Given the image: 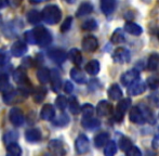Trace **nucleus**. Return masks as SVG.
<instances>
[{"instance_id": "4be33fe9", "label": "nucleus", "mask_w": 159, "mask_h": 156, "mask_svg": "<svg viewBox=\"0 0 159 156\" xmlns=\"http://www.w3.org/2000/svg\"><path fill=\"white\" fill-rule=\"evenodd\" d=\"M47 95V89L44 87H36L33 90V99L36 103H41Z\"/></svg>"}, {"instance_id": "8fccbe9b", "label": "nucleus", "mask_w": 159, "mask_h": 156, "mask_svg": "<svg viewBox=\"0 0 159 156\" xmlns=\"http://www.w3.org/2000/svg\"><path fill=\"white\" fill-rule=\"evenodd\" d=\"M8 62H9L8 53H6L4 51L0 50V66H1V65H6Z\"/></svg>"}, {"instance_id": "c9c22d12", "label": "nucleus", "mask_w": 159, "mask_h": 156, "mask_svg": "<svg viewBox=\"0 0 159 156\" xmlns=\"http://www.w3.org/2000/svg\"><path fill=\"white\" fill-rule=\"evenodd\" d=\"M82 118H92L94 114V108L90 103H86L81 108Z\"/></svg>"}, {"instance_id": "b1692460", "label": "nucleus", "mask_w": 159, "mask_h": 156, "mask_svg": "<svg viewBox=\"0 0 159 156\" xmlns=\"http://www.w3.org/2000/svg\"><path fill=\"white\" fill-rule=\"evenodd\" d=\"M70 77L74 81H76L77 84H84L87 81V78H86V75L82 71H80L79 68L77 67H74L71 68L70 71Z\"/></svg>"}, {"instance_id": "f704fd0d", "label": "nucleus", "mask_w": 159, "mask_h": 156, "mask_svg": "<svg viewBox=\"0 0 159 156\" xmlns=\"http://www.w3.org/2000/svg\"><path fill=\"white\" fill-rule=\"evenodd\" d=\"M27 20L30 24H38L42 20L41 13H39L37 10H32L27 13Z\"/></svg>"}, {"instance_id": "a878e982", "label": "nucleus", "mask_w": 159, "mask_h": 156, "mask_svg": "<svg viewBox=\"0 0 159 156\" xmlns=\"http://www.w3.org/2000/svg\"><path fill=\"white\" fill-rule=\"evenodd\" d=\"M125 30L129 34L134 35V36H140L143 32L142 27L136 23H133V22H127L126 25H125Z\"/></svg>"}, {"instance_id": "79ce46f5", "label": "nucleus", "mask_w": 159, "mask_h": 156, "mask_svg": "<svg viewBox=\"0 0 159 156\" xmlns=\"http://www.w3.org/2000/svg\"><path fill=\"white\" fill-rule=\"evenodd\" d=\"M132 142L130 141V139L129 138H127V137H122L121 139H120V141H119V148L121 149L124 152H128V151L130 150V149L132 148Z\"/></svg>"}, {"instance_id": "a211bd4d", "label": "nucleus", "mask_w": 159, "mask_h": 156, "mask_svg": "<svg viewBox=\"0 0 159 156\" xmlns=\"http://www.w3.org/2000/svg\"><path fill=\"white\" fill-rule=\"evenodd\" d=\"M50 81H51V86H52V90L54 92H59L62 87V79H61V75H60V73L57 70L51 71Z\"/></svg>"}, {"instance_id": "9b49d317", "label": "nucleus", "mask_w": 159, "mask_h": 156, "mask_svg": "<svg viewBox=\"0 0 159 156\" xmlns=\"http://www.w3.org/2000/svg\"><path fill=\"white\" fill-rule=\"evenodd\" d=\"M113 59H114V61L117 62V63H119V64L127 63V62L130 60L129 50L126 48H117L115 51H114Z\"/></svg>"}, {"instance_id": "aec40b11", "label": "nucleus", "mask_w": 159, "mask_h": 156, "mask_svg": "<svg viewBox=\"0 0 159 156\" xmlns=\"http://www.w3.org/2000/svg\"><path fill=\"white\" fill-rule=\"evenodd\" d=\"M17 97H19V93L17 91L13 90V89H8L7 91L3 92V95H2V100L6 104L10 105V104H13L17 101Z\"/></svg>"}, {"instance_id": "ea45409f", "label": "nucleus", "mask_w": 159, "mask_h": 156, "mask_svg": "<svg viewBox=\"0 0 159 156\" xmlns=\"http://www.w3.org/2000/svg\"><path fill=\"white\" fill-rule=\"evenodd\" d=\"M98 28V23L95 22V20L90 19L87 20L86 22H84L82 24V30H87V32H92V30H95Z\"/></svg>"}, {"instance_id": "bb28decb", "label": "nucleus", "mask_w": 159, "mask_h": 156, "mask_svg": "<svg viewBox=\"0 0 159 156\" xmlns=\"http://www.w3.org/2000/svg\"><path fill=\"white\" fill-rule=\"evenodd\" d=\"M37 78L41 84H48L51 79V71L46 67H40L37 72Z\"/></svg>"}, {"instance_id": "4c0bfd02", "label": "nucleus", "mask_w": 159, "mask_h": 156, "mask_svg": "<svg viewBox=\"0 0 159 156\" xmlns=\"http://www.w3.org/2000/svg\"><path fill=\"white\" fill-rule=\"evenodd\" d=\"M159 64V57L156 53H153V54L149 55L148 57V62H147V68L149 71H155L156 68L158 67Z\"/></svg>"}, {"instance_id": "ddd939ff", "label": "nucleus", "mask_w": 159, "mask_h": 156, "mask_svg": "<svg viewBox=\"0 0 159 156\" xmlns=\"http://www.w3.org/2000/svg\"><path fill=\"white\" fill-rule=\"evenodd\" d=\"M26 52H27V46H26V42L24 41H20V40L15 41L11 47V53L15 57H23Z\"/></svg>"}, {"instance_id": "393cba45", "label": "nucleus", "mask_w": 159, "mask_h": 156, "mask_svg": "<svg viewBox=\"0 0 159 156\" xmlns=\"http://www.w3.org/2000/svg\"><path fill=\"white\" fill-rule=\"evenodd\" d=\"M93 11V6L89 2H84L79 6L77 12H76V16L81 17V16H86V15H89L90 13H92Z\"/></svg>"}, {"instance_id": "423d86ee", "label": "nucleus", "mask_w": 159, "mask_h": 156, "mask_svg": "<svg viewBox=\"0 0 159 156\" xmlns=\"http://www.w3.org/2000/svg\"><path fill=\"white\" fill-rule=\"evenodd\" d=\"M89 148H90V143H89V139L87 138V135H78V138L76 139V142H75L76 152L80 155L86 154L89 151Z\"/></svg>"}, {"instance_id": "4d7b16f0", "label": "nucleus", "mask_w": 159, "mask_h": 156, "mask_svg": "<svg viewBox=\"0 0 159 156\" xmlns=\"http://www.w3.org/2000/svg\"><path fill=\"white\" fill-rule=\"evenodd\" d=\"M157 37H158V39H159V32L157 33Z\"/></svg>"}, {"instance_id": "864d4df0", "label": "nucleus", "mask_w": 159, "mask_h": 156, "mask_svg": "<svg viewBox=\"0 0 159 156\" xmlns=\"http://www.w3.org/2000/svg\"><path fill=\"white\" fill-rule=\"evenodd\" d=\"M8 0H0V9H3L8 6Z\"/></svg>"}, {"instance_id": "c756f323", "label": "nucleus", "mask_w": 159, "mask_h": 156, "mask_svg": "<svg viewBox=\"0 0 159 156\" xmlns=\"http://www.w3.org/2000/svg\"><path fill=\"white\" fill-rule=\"evenodd\" d=\"M68 57L69 60H70L71 62H73L74 64H76V65H80L82 62V55H81V52H80L78 49L74 48L71 49L70 51L68 52Z\"/></svg>"}, {"instance_id": "9d476101", "label": "nucleus", "mask_w": 159, "mask_h": 156, "mask_svg": "<svg viewBox=\"0 0 159 156\" xmlns=\"http://www.w3.org/2000/svg\"><path fill=\"white\" fill-rule=\"evenodd\" d=\"M139 76H140V73L138 72L136 70H130L126 72L125 74L121 75V84L124 86H127V87H130L132 84H134L135 81L139 80Z\"/></svg>"}, {"instance_id": "e433bc0d", "label": "nucleus", "mask_w": 159, "mask_h": 156, "mask_svg": "<svg viewBox=\"0 0 159 156\" xmlns=\"http://www.w3.org/2000/svg\"><path fill=\"white\" fill-rule=\"evenodd\" d=\"M111 40L113 44H122V42L126 40V38H125V35H124V32H122L120 28L116 30L115 32L113 33V35H111Z\"/></svg>"}, {"instance_id": "473e14b6", "label": "nucleus", "mask_w": 159, "mask_h": 156, "mask_svg": "<svg viewBox=\"0 0 159 156\" xmlns=\"http://www.w3.org/2000/svg\"><path fill=\"white\" fill-rule=\"evenodd\" d=\"M22 149L17 143H11L7 145V156H21Z\"/></svg>"}, {"instance_id": "a19ab883", "label": "nucleus", "mask_w": 159, "mask_h": 156, "mask_svg": "<svg viewBox=\"0 0 159 156\" xmlns=\"http://www.w3.org/2000/svg\"><path fill=\"white\" fill-rule=\"evenodd\" d=\"M68 122H69V117L67 116L65 113H62V114L60 115V116L57 117V119L53 120V124H54L55 126L64 127V126H66V125L68 124Z\"/></svg>"}, {"instance_id": "5fc2aeb1", "label": "nucleus", "mask_w": 159, "mask_h": 156, "mask_svg": "<svg viewBox=\"0 0 159 156\" xmlns=\"http://www.w3.org/2000/svg\"><path fill=\"white\" fill-rule=\"evenodd\" d=\"M32 3H40V2H42V1H46V0H30Z\"/></svg>"}, {"instance_id": "6ab92c4d", "label": "nucleus", "mask_w": 159, "mask_h": 156, "mask_svg": "<svg viewBox=\"0 0 159 156\" xmlns=\"http://www.w3.org/2000/svg\"><path fill=\"white\" fill-rule=\"evenodd\" d=\"M41 132H40L39 129H36V128H33V129H28L25 133V138L28 142L30 143H37L41 140Z\"/></svg>"}, {"instance_id": "603ef678", "label": "nucleus", "mask_w": 159, "mask_h": 156, "mask_svg": "<svg viewBox=\"0 0 159 156\" xmlns=\"http://www.w3.org/2000/svg\"><path fill=\"white\" fill-rule=\"evenodd\" d=\"M22 1L23 0H8L9 4H10L11 7H13V8H17V7L21 6Z\"/></svg>"}, {"instance_id": "0eeeda50", "label": "nucleus", "mask_w": 159, "mask_h": 156, "mask_svg": "<svg viewBox=\"0 0 159 156\" xmlns=\"http://www.w3.org/2000/svg\"><path fill=\"white\" fill-rule=\"evenodd\" d=\"M48 146L50 152L55 156H65V154H66V149H65L64 143L59 139L51 140L49 142Z\"/></svg>"}, {"instance_id": "cd10ccee", "label": "nucleus", "mask_w": 159, "mask_h": 156, "mask_svg": "<svg viewBox=\"0 0 159 156\" xmlns=\"http://www.w3.org/2000/svg\"><path fill=\"white\" fill-rule=\"evenodd\" d=\"M109 142V135L106 132H101L94 138V144L96 148H103Z\"/></svg>"}, {"instance_id": "a18cd8bd", "label": "nucleus", "mask_w": 159, "mask_h": 156, "mask_svg": "<svg viewBox=\"0 0 159 156\" xmlns=\"http://www.w3.org/2000/svg\"><path fill=\"white\" fill-rule=\"evenodd\" d=\"M24 38H25V42H27V44H37L33 30H27V32H25V34H24Z\"/></svg>"}, {"instance_id": "72a5a7b5", "label": "nucleus", "mask_w": 159, "mask_h": 156, "mask_svg": "<svg viewBox=\"0 0 159 156\" xmlns=\"http://www.w3.org/2000/svg\"><path fill=\"white\" fill-rule=\"evenodd\" d=\"M68 108H69V111H70L71 114L74 115H77L80 113V106H79V103H78L77 99L75 97H70L68 100Z\"/></svg>"}, {"instance_id": "58836bf2", "label": "nucleus", "mask_w": 159, "mask_h": 156, "mask_svg": "<svg viewBox=\"0 0 159 156\" xmlns=\"http://www.w3.org/2000/svg\"><path fill=\"white\" fill-rule=\"evenodd\" d=\"M117 153V145L114 141H109L106 144L104 149V155L105 156H114Z\"/></svg>"}, {"instance_id": "1a4fd4ad", "label": "nucleus", "mask_w": 159, "mask_h": 156, "mask_svg": "<svg viewBox=\"0 0 159 156\" xmlns=\"http://www.w3.org/2000/svg\"><path fill=\"white\" fill-rule=\"evenodd\" d=\"M9 119H10L11 124L15 127H20L24 124V115L21 108H13L9 113Z\"/></svg>"}, {"instance_id": "f257e3e1", "label": "nucleus", "mask_w": 159, "mask_h": 156, "mask_svg": "<svg viewBox=\"0 0 159 156\" xmlns=\"http://www.w3.org/2000/svg\"><path fill=\"white\" fill-rule=\"evenodd\" d=\"M42 20L46 22L47 24H57L62 19V11L55 4H50L43 8L41 12Z\"/></svg>"}, {"instance_id": "de8ad7c7", "label": "nucleus", "mask_w": 159, "mask_h": 156, "mask_svg": "<svg viewBox=\"0 0 159 156\" xmlns=\"http://www.w3.org/2000/svg\"><path fill=\"white\" fill-rule=\"evenodd\" d=\"M147 85L151 89L159 88V78L157 77H149L147 78Z\"/></svg>"}, {"instance_id": "f03ea898", "label": "nucleus", "mask_w": 159, "mask_h": 156, "mask_svg": "<svg viewBox=\"0 0 159 156\" xmlns=\"http://www.w3.org/2000/svg\"><path fill=\"white\" fill-rule=\"evenodd\" d=\"M13 79L20 86V91H21V94H27L28 92L32 89V85L28 79L26 72L24 71V68H16V70L13 72Z\"/></svg>"}, {"instance_id": "7ed1b4c3", "label": "nucleus", "mask_w": 159, "mask_h": 156, "mask_svg": "<svg viewBox=\"0 0 159 156\" xmlns=\"http://www.w3.org/2000/svg\"><path fill=\"white\" fill-rule=\"evenodd\" d=\"M33 32L35 35L36 42L40 47H47L52 42V35L43 26H36L33 30Z\"/></svg>"}, {"instance_id": "13d9d810", "label": "nucleus", "mask_w": 159, "mask_h": 156, "mask_svg": "<svg viewBox=\"0 0 159 156\" xmlns=\"http://www.w3.org/2000/svg\"><path fill=\"white\" fill-rule=\"evenodd\" d=\"M0 22H1V14H0Z\"/></svg>"}, {"instance_id": "39448f33", "label": "nucleus", "mask_w": 159, "mask_h": 156, "mask_svg": "<svg viewBox=\"0 0 159 156\" xmlns=\"http://www.w3.org/2000/svg\"><path fill=\"white\" fill-rule=\"evenodd\" d=\"M131 104V100L130 99H124L117 104L116 110L114 112V119H116L117 122H121L125 117V113L128 111V108H130Z\"/></svg>"}, {"instance_id": "49530a36", "label": "nucleus", "mask_w": 159, "mask_h": 156, "mask_svg": "<svg viewBox=\"0 0 159 156\" xmlns=\"http://www.w3.org/2000/svg\"><path fill=\"white\" fill-rule=\"evenodd\" d=\"M71 23H73V17L71 16H68L65 19V21L63 22L61 26V32L62 33H66L70 30V26H71Z\"/></svg>"}, {"instance_id": "4468645a", "label": "nucleus", "mask_w": 159, "mask_h": 156, "mask_svg": "<svg viewBox=\"0 0 159 156\" xmlns=\"http://www.w3.org/2000/svg\"><path fill=\"white\" fill-rule=\"evenodd\" d=\"M98 41L94 36H87L82 39V49L87 52H93L98 49Z\"/></svg>"}, {"instance_id": "37998d69", "label": "nucleus", "mask_w": 159, "mask_h": 156, "mask_svg": "<svg viewBox=\"0 0 159 156\" xmlns=\"http://www.w3.org/2000/svg\"><path fill=\"white\" fill-rule=\"evenodd\" d=\"M55 105H57V108H59V110L64 111L65 108H67V105H68V101H67V99L64 95H59V97L55 99Z\"/></svg>"}, {"instance_id": "7c9ffc66", "label": "nucleus", "mask_w": 159, "mask_h": 156, "mask_svg": "<svg viewBox=\"0 0 159 156\" xmlns=\"http://www.w3.org/2000/svg\"><path fill=\"white\" fill-rule=\"evenodd\" d=\"M100 67L101 66H100L98 61H96V60H92V61H90L86 65V71H87L88 74L94 76V75L98 74V72H100Z\"/></svg>"}, {"instance_id": "2eb2a0df", "label": "nucleus", "mask_w": 159, "mask_h": 156, "mask_svg": "<svg viewBox=\"0 0 159 156\" xmlns=\"http://www.w3.org/2000/svg\"><path fill=\"white\" fill-rule=\"evenodd\" d=\"M40 117L43 120L47 122H51V120H54L55 117V110L53 108L52 104H44L41 108V112H40Z\"/></svg>"}, {"instance_id": "20e7f679", "label": "nucleus", "mask_w": 159, "mask_h": 156, "mask_svg": "<svg viewBox=\"0 0 159 156\" xmlns=\"http://www.w3.org/2000/svg\"><path fill=\"white\" fill-rule=\"evenodd\" d=\"M22 28V23L20 21H11L7 23L2 28V33L8 38H14L19 35Z\"/></svg>"}, {"instance_id": "412c9836", "label": "nucleus", "mask_w": 159, "mask_h": 156, "mask_svg": "<svg viewBox=\"0 0 159 156\" xmlns=\"http://www.w3.org/2000/svg\"><path fill=\"white\" fill-rule=\"evenodd\" d=\"M116 7V0H101V10L105 15H109L114 12Z\"/></svg>"}, {"instance_id": "2f4dec72", "label": "nucleus", "mask_w": 159, "mask_h": 156, "mask_svg": "<svg viewBox=\"0 0 159 156\" xmlns=\"http://www.w3.org/2000/svg\"><path fill=\"white\" fill-rule=\"evenodd\" d=\"M17 139H19V132L15 130L8 131V132H6L3 135L4 143H6L7 145H9V144H11V143H16Z\"/></svg>"}, {"instance_id": "c03bdc74", "label": "nucleus", "mask_w": 159, "mask_h": 156, "mask_svg": "<svg viewBox=\"0 0 159 156\" xmlns=\"http://www.w3.org/2000/svg\"><path fill=\"white\" fill-rule=\"evenodd\" d=\"M9 77L8 75H0V92H4L9 89Z\"/></svg>"}, {"instance_id": "5701e85b", "label": "nucleus", "mask_w": 159, "mask_h": 156, "mask_svg": "<svg viewBox=\"0 0 159 156\" xmlns=\"http://www.w3.org/2000/svg\"><path fill=\"white\" fill-rule=\"evenodd\" d=\"M81 125L84 128L88 130H95L101 126V122L96 118H82Z\"/></svg>"}, {"instance_id": "f3484780", "label": "nucleus", "mask_w": 159, "mask_h": 156, "mask_svg": "<svg viewBox=\"0 0 159 156\" xmlns=\"http://www.w3.org/2000/svg\"><path fill=\"white\" fill-rule=\"evenodd\" d=\"M146 90V85H145L144 81L142 80H138L134 84H132L131 86L128 89V92H129L130 95H139L141 93H143Z\"/></svg>"}, {"instance_id": "dca6fc26", "label": "nucleus", "mask_w": 159, "mask_h": 156, "mask_svg": "<svg viewBox=\"0 0 159 156\" xmlns=\"http://www.w3.org/2000/svg\"><path fill=\"white\" fill-rule=\"evenodd\" d=\"M111 112H113V106H111V104L109 102L105 101V100L98 102V106H96V113H98V116H107Z\"/></svg>"}, {"instance_id": "f8f14e48", "label": "nucleus", "mask_w": 159, "mask_h": 156, "mask_svg": "<svg viewBox=\"0 0 159 156\" xmlns=\"http://www.w3.org/2000/svg\"><path fill=\"white\" fill-rule=\"evenodd\" d=\"M48 57H49V59L52 60L53 62L61 64L66 60L67 54L62 49H51V50L48 51Z\"/></svg>"}, {"instance_id": "3c124183", "label": "nucleus", "mask_w": 159, "mask_h": 156, "mask_svg": "<svg viewBox=\"0 0 159 156\" xmlns=\"http://www.w3.org/2000/svg\"><path fill=\"white\" fill-rule=\"evenodd\" d=\"M74 90V85L70 81H66L64 85V91L66 93H71Z\"/></svg>"}, {"instance_id": "c85d7f7f", "label": "nucleus", "mask_w": 159, "mask_h": 156, "mask_svg": "<svg viewBox=\"0 0 159 156\" xmlns=\"http://www.w3.org/2000/svg\"><path fill=\"white\" fill-rule=\"evenodd\" d=\"M108 95L111 100L117 101L122 98V91L118 85H111V88L108 89Z\"/></svg>"}, {"instance_id": "09e8293b", "label": "nucleus", "mask_w": 159, "mask_h": 156, "mask_svg": "<svg viewBox=\"0 0 159 156\" xmlns=\"http://www.w3.org/2000/svg\"><path fill=\"white\" fill-rule=\"evenodd\" d=\"M127 156H142V153H141V151L139 148L132 146V148L127 152Z\"/></svg>"}, {"instance_id": "6e6552de", "label": "nucleus", "mask_w": 159, "mask_h": 156, "mask_svg": "<svg viewBox=\"0 0 159 156\" xmlns=\"http://www.w3.org/2000/svg\"><path fill=\"white\" fill-rule=\"evenodd\" d=\"M129 118L132 122L139 124V125L144 124V122H146V116H145L144 112H143L140 106H133V108L130 110Z\"/></svg>"}, {"instance_id": "6e6d98bb", "label": "nucleus", "mask_w": 159, "mask_h": 156, "mask_svg": "<svg viewBox=\"0 0 159 156\" xmlns=\"http://www.w3.org/2000/svg\"><path fill=\"white\" fill-rule=\"evenodd\" d=\"M66 1H67V2H69V3H73V2L75 1V0H66Z\"/></svg>"}]
</instances>
